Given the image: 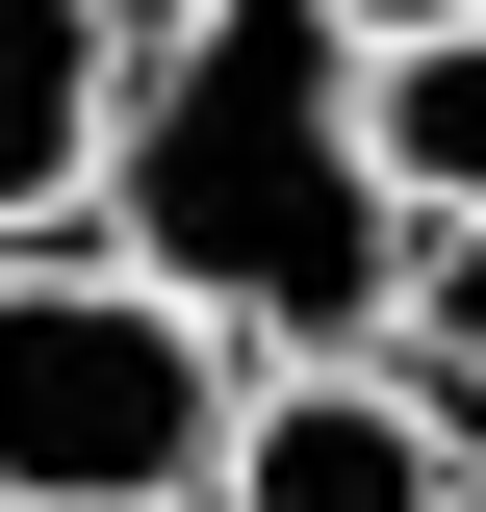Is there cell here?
I'll use <instances>...</instances> for the list:
<instances>
[{
  "mask_svg": "<svg viewBox=\"0 0 486 512\" xmlns=\"http://www.w3.org/2000/svg\"><path fill=\"white\" fill-rule=\"evenodd\" d=\"M103 77H128V0H0V231L103 180Z\"/></svg>",
  "mask_w": 486,
  "mask_h": 512,
  "instance_id": "4",
  "label": "cell"
},
{
  "mask_svg": "<svg viewBox=\"0 0 486 512\" xmlns=\"http://www.w3.org/2000/svg\"><path fill=\"white\" fill-rule=\"evenodd\" d=\"M231 461V333L154 256H0V512H205Z\"/></svg>",
  "mask_w": 486,
  "mask_h": 512,
  "instance_id": "2",
  "label": "cell"
},
{
  "mask_svg": "<svg viewBox=\"0 0 486 512\" xmlns=\"http://www.w3.org/2000/svg\"><path fill=\"white\" fill-rule=\"evenodd\" d=\"M103 231L205 333H384L410 205H384V128H359V26L333 0H128Z\"/></svg>",
  "mask_w": 486,
  "mask_h": 512,
  "instance_id": "1",
  "label": "cell"
},
{
  "mask_svg": "<svg viewBox=\"0 0 486 512\" xmlns=\"http://www.w3.org/2000/svg\"><path fill=\"white\" fill-rule=\"evenodd\" d=\"M333 26H435V0H333Z\"/></svg>",
  "mask_w": 486,
  "mask_h": 512,
  "instance_id": "7",
  "label": "cell"
},
{
  "mask_svg": "<svg viewBox=\"0 0 486 512\" xmlns=\"http://www.w3.org/2000/svg\"><path fill=\"white\" fill-rule=\"evenodd\" d=\"M461 487L486 461L384 333H282V384H231V461H205V512H461Z\"/></svg>",
  "mask_w": 486,
  "mask_h": 512,
  "instance_id": "3",
  "label": "cell"
},
{
  "mask_svg": "<svg viewBox=\"0 0 486 512\" xmlns=\"http://www.w3.org/2000/svg\"><path fill=\"white\" fill-rule=\"evenodd\" d=\"M384 333H410V384H435V436L486 461V205H435V231H410V282H384Z\"/></svg>",
  "mask_w": 486,
  "mask_h": 512,
  "instance_id": "6",
  "label": "cell"
},
{
  "mask_svg": "<svg viewBox=\"0 0 486 512\" xmlns=\"http://www.w3.org/2000/svg\"><path fill=\"white\" fill-rule=\"evenodd\" d=\"M461 512H486V487H461Z\"/></svg>",
  "mask_w": 486,
  "mask_h": 512,
  "instance_id": "8",
  "label": "cell"
},
{
  "mask_svg": "<svg viewBox=\"0 0 486 512\" xmlns=\"http://www.w3.org/2000/svg\"><path fill=\"white\" fill-rule=\"evenodd\" d=\"M359 128H384V205H486V0H435V26H359Z\"/></svg>",
  "mask_w": 486,
  "mask_h": 512,
  "instance_id": "5",
  "label": "cell"
}]
</instances>
